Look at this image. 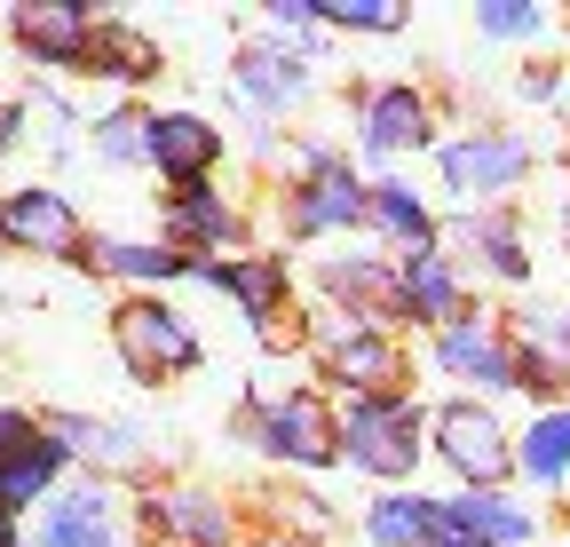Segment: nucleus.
Wrapping results in <instances>:
<instances>
[{
    "label": "nucleus",
    "instance_id": "obj_25",
    "mask_svg": "<svg viewBox=\"0 0 570 547\" xmlns=\"http://www.w3.org/2000/svg\"><path fill=\"white\" fill-rule=\"evenodd\" d=\"M452 246H468L483 270H499V279H523V270H531V254H523V238H515L508 215H460L452 223Z\"/></svg>",
    "mask_w": 570,
    "mask_h": 547
},
{
    "label": "nucleus",
    "instance_id": "obj_17",
    "mask_svg": "<svg viewBox=\"0 0 570 547\" xmlns=\"http://www.w3.org/2000/svg\"><path fill=\"white\" fill-rule=\"evenodd\" d=\"M40 547H119V508L111 492H63L48 516H40Z\"/></svg>",
    "mask_w": 570,
    "mask_h": 547
},
{
    "label": "nucleus",
    "instance_id": "obj_26",
    "mask_svg": "<svg viewBox=\"0 0 570 547\" xmlns=\"http://www.w3.org/2000/svg\"><path fill=\"white\" fill-rule=\"evenodd\" d=\"M80 72H111V80H151L159 72V48L142 40V32H127V25H96V40H88V64Z\"/></svg>",
    "mask_w": 570,
    "mask_h": 547
},
{
    "label": "nucleus",
    "instance_id": "obj_12",
    "mask_svg": "<svg viewBox=\"0 0 570 547\" xmlns=\"http://www.w3.org/2000/svg\"><path fill=\"white\" fill-rule=\"evenodd\" d=\"M396 302H404V318H420V325H436V333H444L452 318H468L452 254H436V246H420V254H404V262H396Z\"/></svg>",
    "mask_w": 570,
    "mask_h": 547
},
{
    "label": "nucleus",
    "instance_id": "obj_6",
    "mask_svg": "<svg viewBox=\"0 0 570 547\" xmlns=\"http://www.w3.org/2000/svg\"><path fill=\"white\" fill-rule=\"evenodd\" d=\"M325 381H341V389H356V397H396L404 350L389 341V325H365V318L341 310V325L325 333Z\"/></svg>",
    "mask_w": 570,
    "mask_h": 547
},
{
    "label": "nucleus",
    "instance_id": "obj_30",
    "mask_svg": "<svg viewBox=\"0 0 570 547\" xmlns=\"http://www.w3.org/2000/svg\"><path fill=\"white\" fill-rule=\"evenodd\" d=\"M475 25H483L491 40H531V32H539V9H531V0H483Z\"/></svg>",
    "mask_w": 570,
    "mask_h": 547
},
{
    "label": "nucleus",
    "instance_id": "obj_37",
    "mask_svg": "<svg viewBox=\"0 0 570 547\" xmlns=\"http://www.w3.org/2000/svg\"><path fill=\"white\" fill-rule=\"evenodd\" d=\"M562 223H570V215H562Z\"/></svg>",
    "mask_w": 570,
    "mask_h": 547
},
{
    "label": "nucleus",
    "instance_id": "obj_19",
    "mask_svg": "<svg viewBox=\"0 0 570 547\" xmlns=\"http://www.w3.org/2000/svg\"><path fill=\"white\" fill-rule=\"evenodd\" d=\"M365 223L381 231V238H396L404 254H420V246H436V215H428V198L412 191V183H365Z\"/></svg>",
    "mask_w": 570,
    "mask_h": 547
},
{
    "label": "nucleus",
    "instance_id": "obj_8",
    "mask_svg": "<svg viewBox=\"0 0 570 547\" xmlns=\"http://www.w3.org/2000/svg\"><path fill=\"white\" fill-rule=\"evenodd\" d=\"M436 365L452 381H475V389H515V341L491 318H452L436 333Z\"/></svg>",
    "mask_w": 570,
    "mask_h": 547
},
{
    "label": "nucleus",
    "instance_id": "obj_16",
    "mask_svg": "<svg viewBox=\"0 0 570 547\" xmlns=\"http://www.w3.org/2000/svg\"><path fill=\"white\" fill-rule=\"evenodd\" d=\"M444 531L483 539V547H531L539 539V516L515 508L508 492H460V500H444Z\"/></svg>",
    "mask_w": 570,
    "mask_h": 547
},
{
    "label": "nucleus",
    "instance_id": "obj_2",
    "mask_svg": "<svg viewBox=\"0 0 570 547\" xmlns=\"http://www.w3.org/2000/svg\"><path fill=\"white\" fill-rule=\"evenodd\" d=\"M294 198H285V231L294 238H325V231H356L365 223V183H356L325 144H302L294 152Z\"/></svg>",
    "mask_w": 570,
    "mask_h": 547
},
{
    "label": "nucleus",
    "instance_id": "obj_5",
    "mask_svg": "<svg viewBox=\"0 0 570 547\" xmlns=\"http://www.w3.org/2000/svg\"><path fill=\"white\" fill-rule=\"evenodd\" d=\"M436 167H444V191L491 198V191H515V183L531 175V144H523V135H508V127H475V135H460V144L436 152Z\"/></svg>",
    "mask_w": 570,
    "mask_h": 547
},
{
    "label": "nucleus",
    "instance_id": "obj_3",
    "mask_svg": "<svg viewBox=\"0 0 570 547\" xmlns=\"http://www.w3.org/2000/svg\"><path fill=\"white\" fill-rule=\"evenodd\" d=\"M428 429H436V452L452 460V476H460L468 492H499V476L515 468V437L499 429V413L475 404V397H452Z\"/></svg>",
    "mask_w": 570,
    "mask_h": 547
},
{
    "label": "nucleus",
    "instance_id": "obj_15",
    "mask_svg": "<svg viewBox=\"0 0 570 547\" xmlns=\"http://www.w3.org/2000/svg\"><path fill=\"white\" fill-rule=\"evenodd\" d=\"M190 279H206V286H223L254 325H269L277 310H285V262L277 254H223V262H198Z\"/></svg>",
    "mask_w": 570,
    "mask_h": 547
},
{
    "label": "nucleus",
    "instance_id": "obj_29",
    "mask_svg": "<svg viewBox=\"0 0 570 547\" xmlns=\"http://www.w3.org/2000/svg\"><path fill=\"white\" fill-rule=\"evenodd\" d=\"M96 152H104L111 167H127V159H151V119H142V111H111V119L96 127Z\"/></svg>",
    "mask_w": 570,
    "mask_h": 547
},
{
    "label": "nucleus",
    "instance_id": "obj_20",
    "mask_svg": "<svg viewBox=\"0 0 570 547\" xmlns=\"http://www.w3.org/2000/svg\"><path fill=\"white\" fill-rule=\"evenodd\" d=\"M151 524L175 539V547H230V508L214 500V492H159L151 500Z\"/></svg>",
    "mask_w": 570,
    "mask_h": 547
},
{
    "label": "nucleus",
    "instance_id": "obj_18",
    "mask_svg": "<svg viewBox=\"0 0 570 547\" xmlns=\"http://www.w3.org/2000/svg\"><path fill=\"white\" fill-rule=\"evenodd\" d=\"M238 96H254L262 111H294L309 96V56H294V48H246L238 56Z\"/></svg>",
    "mask_w": 570,
    "mask_h": 547
},
{
    "label": "nucleus",
    "instance_id": "obj_31",
    "mask_svg": "<svg viewBox=\"0 0 570 547\" xmlns=\"http://www.w3.org/2000/svg\"><path fill=\"white\" fill-rule=\"evenodd\" d=\"M523 341H539V350H547V358L562 365V358H570V310H562V318H539V325H531Z\"/></svg>",
    "mask_w": 570,
    "mask_h": 547
},
{
    "label": "nucleus",
    "instance_id": "obj_22",
    "mask_svg": "<svg viewBox=\"0 0 570 547\" xmlns=\"http://www.w3.org/2000/svg\"><path fill=\"white\" fill-rule=\"evenodd\" d=\"M444 531V500H420V492H389L365 508V539L373 547H428Z\"/></svg>",
    "mask_w": 570,
    "mask_h": 547
},
{
    "label": "nucleus",
    "instance_id": "obj_21",
    "mask_svg": "<svg viewBox=\"0 0 570 547\" xmlns=\"http://www.w3.org/2000/svg\"><path fill=\"white\" fill-rule=\"evenodd\" d=\"M63 460H71V452H63L48 429H40L17 460H0V516H24L32 500H48V485L63 476Z\"/></svg>",
    "mask_w": 570,
    "mask_h": 547
},
{
    "label": "nucleus",
    "instance_id": "obj_9",
    "mask_svg": "<svg viewBox=\"0 0 570 547\" xmlns=\"http://www.w3.org/2000/svg\"><path fill=\"white\" fill-rule=\"evenodd\" d=\"M214 159H223V127L198 119V111H151V167L183 191V183H206Z\"/></svg>",
    "mask_w": 570,
    "mask_h": 547
},
{
    "label": "nucleus",
    "instance_id": "obj_11",
    "mask_svg": "<svg viewBox=\"0 0 570 547\" xmlns=\"http://www.w3.org/2000/svg\"><path fill=\"white\" fill-rule=\"evenodd\" d=\"M0 238L24 254H71L80 246V215H71L63 191H9L0 198Z\"/></svg>",
    "mask_w": 570,
    "mask_h": 547
},
{
    "label": "nucleus",
    "instance_id": "obj_23",
    "mask_svg": "<svg viewBox=\"0 0 570 547\" xmlns=\"http://www.w3.org/2000/svg\"><path fill=\"white\" fill-rule=\"evenodd\" d=\"M88 262L111 270V279H135V286H167V279H190L198 270L183 246H135V238H96Z\"/></svg>",
    "mask_w": 570,
    "mask_h": 547
},
{
    "label": "nucleus",
    "instance_id": "obj_24",
    "mask_svg": "<svg viewBox=\"0 0 570 547\" xmlns=\"http://www.w3.org/2000/svg\"><path fill=\"white\" fill-rule=\"evenodd\" d=\"M515 468L531 476L539 492H554L562 476H570V404H547V413L523 429V445H515Z\"/></svg>",
    "mask_w": 570,
    "mask_h": 547
},
{
    "label": "nucleus",
    "instance_id": "obj_10",
    "mask_svg": "<svg viewBox=\"0 0 570 547\" xmlns=\"http://www.w3.org/2000/svg\"><path fill=\"white\" fill-rule=\"evenodd\" d=\"M428 127H436V111H428V96H420V88H373V96H365V111H356L365 159L428 152Z\"/></svg>",
    "mask_w": 570,
    "mask_h": 547
},
{
    "label": "nucleus",
    "instance_id": "obj_33",
    "mask_svg": "<svg viewBox=\"0 0 570 547\" xmlns=\"http://www.w3.org/2000/svg\"><path fill=\"white\" fill-rule=\"evenodd\" d=\"M269 17H277L285 32H317V25H325V17H317V0H277Z\"/></svg>",
    "mask_w": 570,
    "mask_h": 547
},
{
    "label": "nucleus",
    "instance_id": "obj_1",
    "mask_svg": "<svg viewBox=\"0 0 570 547\" xmlns=\"http://www.w3.org/2000/svg\"><path fill=\"white\" fill-rule=\"evenodd\" d=\"M341 460L381 476V485H404V476L420 468V404L412 397H348Z\"/></svg>",
    "mask_w": 570,
    "mask_h": 547
},
{
    "label": "nucleus",
    "instance_id": "obj_32",
    "mask_svg": "<svg viewBox=\"0 0 570 547\" xmlns=\"http://www.w3.org/2000/svg\"><path fill=\"white\" fill-rule=\"evenodd\" d=\"M32 437H40V421H32V413H0V460H17Z\"/></svg>",
    "mask_w": 570,
    "mask_h": 547
},
{
    "label": "nucleus",
    "instance_id": "obj_36",
    "mask_svg": "<svg viewBox=\"0 0 570 547\" xmlns=\"http://www.w3.org/2000/svg\"><path fill=\"white\" fill-rule=\"evenodd\" d=\"M0 547H24V539H17V516H0Z\"/></svg>",
    "mask_w": 570,
    "mask_h": 547
},
{
    "label": "nucleus",
    "instance_id": "obj_35",
    "mask_svg": "<svg viewBox=\"0 0 570 547\" xmlns=\"http://www.w3.org/2000/svg\"><path fill=\"white\" fill-rule=\"evenodd\" d=\"M428 547H483V539H460V531H436V539H428Z\"/></svg>",
    "mask_w": 570,
    "mask_h": 547
},
{
    "label": "nucleus",
    "instance_id": "obj_13",
    "mask_svg": "<svg viewBox=\"0 0 570 547\" xmlns=\"http://www.w3.org/2000/svg\"><path fill=\"white\" fill-rule=\"evenodd\" d=\"M167 231H175V246H198L206 262H223V246H238V207L214 183H183V191H167Z\"/></svg>",
    "mask_w": 570,
    "mask_h": 547
},
{
    "label": "nucleus",
    "instance_id": "obj_4",
    "mask_svg": "<svg viewBox=\"0 0 570 547\" xmlns=\"http://www.w3.org/2000/svg\"><path fill=\"white\" fill-rule=\"evenodd\" d=\"M111 341H119V358L135 381H175L198 365V333L167 310V302H127L111 310Z\"/></svg>",
    "mask_w": 570,
    "mask_h": 547
},
{
    "label": "nucleus",
    "instance_id": "obj_28",
    "mask_svg": "<svg viewBox=\"0 0 570 547\" xmlns=\"http://www.w3.org/2000/svg\"><path fill=\"white\" fill-rule=\"evenodd\" d=\"M317 17L341 32H404V0H317Z\"/></svg>",
    "mask_w": 570,
    "mask_h": 547
},
{
    "label": "nucleus",
    "instance_id": "obj_34",
    "mask_svg": "<svg viewBox=\"0 0 570 547\" xmlns=\"http://www.w3.org/2000/svg\"><path fill=\"white\" fill-rule=\"evenodd\" d=\"M246 547H309V539H294V531H269V539H246Z\"/></svg>",
    "mask_w": 570,
    "mask_h": 547
},
{
    "label": "nucleus",
    "instance_id": "obj_14",
    "mask_svg": "<svg viewBox=\"0 0 570 547\" xmlns=\"http://www.w3.org/2000/svg\"><path fill=\"white\" fill-rule=\"evenodd\" d=\"M9 25H17L32 64H88V40H96V17L71 9V0H32V9H17Z\"/></svg>",
    "mask_w": 570,
    "mask_h": 547
},
{
    "label": "nucleus",
    "instance_id": "obj_27",
    "mask_svg": "<svg viewBox=\"0 0 570 547\" xmlns=\"http://www.w3.org/2000/svg\"><path fill=\"white\" fill-rule=\"evenodd\" d=\"M48 437H56L63 452H88V460H111V468H127V460H135V429H119V421L56 413V421H48Z\"/></svg>",
    "mask_w": 570,
    "mask_h": 547
},
{
    "label": "nucleus",
    "instance_id": "obj_7",
    "mask_svg": "<svg viewBox=\"0 0 570 547\" xmlns=\"http://www.w3.org/2000/svg\"><path fill=\"white\" fill-rule=\"evenodd\" d=\"M262 445L277 460H294V468H325V460H341V413L317 389H294L262 413Z\"/></svg>",
    "mask_w": 570,
    "mask_h": 547
}]
</instances>
